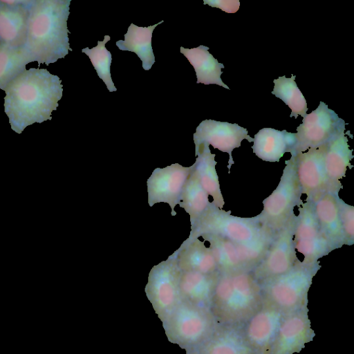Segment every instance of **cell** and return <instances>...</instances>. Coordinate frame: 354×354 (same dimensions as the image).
I'll return each instance as SVG.
<instances>
[{
    "instance_id": "cell-21",
    "label": "cell",
    "mask_w": 354,
    "mask_h": 354,
    "mask_svg": "<svg viewBox=\"0 0 354 354\" xmlns=\"http://www.w3.org/2000/svg\"><path fill=\"white\" fill-rule=\"evenodd\" d=\"M219 272L205 274L180 271L178 289L180 299L211 310Z\"/></svg>"
},
{
    "instance_id": "cell-6",
    "label": "cell",
    "mask_w": 354,
    "mask_h": 354,
    "mask_svg": "<svg viewBox=\"0 0 354 354\" xmlns=\"http://www.w3.org/2000/svg\"><path fill=\"white\" fill-rule=\"evenodd\" d=\"M277 233L266 229L252 241L235 243L213 235L201 237L209 243L219 273L252 272L263 260Z\"/></svg>"
},
{
    "instance_id": "cell-3",
    "label": "cell",
    "mask_w": 354,
    "mask_h": 354,
    "mask_svg": "<svg viewBox=\"0 0 354 354\" xmlns=\"http://www.w3.org/2000/svg\"><path fill=\"white\" fill-rule=\"evenodd\" d=\"M263 303L261 285L252 272L219 273L211 306L218 324L243 325Z\"/></svg>"
},
{
    "instance_id": "cell-29",
    "label": "cell",
    "mask_w": 354,
    "mask_h": 354,
    "mask_svg": "<svg viewBox=\"0 0 354 354\" xmlns=\"http://www.w3.org/2000/svg\"><path fill=\"white\" fill-rule=\"evenodd\" d=\"M295 77L293 75L290 78L283 75L274 80V86L272 94L288 105L291 109L290 117L297 119L299 115L305 117L308 107L306 100L295 81Z\"/></svg>"
},
{
    "instance_id": "cell-9",
    "label": "cell",
    "mask_w": 354,
    "mask_h": 354,
    "mask_svg": "<svg viewBox=\"0 0 354 354\" xmlns=\"http://www.w3.org/2000/svg\"><path fill=\"white\" fill-rule=\"evenodd\" d=\"M297 128L296 144L291 155L328 144L345 130V121L323 102Z\"/></svg>"
},
{
    "instance_id": "cell-16",
    "label": "cell",
    "mask_w": 354,
    "mask_h": 354,
    "mask_svg": "<svg viewBox=\"0 0 354 354\" xmlns=\"http://www.w3.org/2000/svg\"><path fill=\"white\" fill-rule=\"evenodd\" d=\"M327 145L295 155L298 180L306 201L315 202L330 192L324 165Z\"/></svg>"
},
{
    "instance_id": "cell-28",
    "label": "cell",
    "mask_w": 354,
    "mask_h": 354,
    "mask_svg": "<svg viewBox=\"0 0 354 354\" xmlns=\"http://www.w3.org/2000/svg\"><path fill=\"white\" fill-rule=\"evenodd\" d=\"M209 203V195L201 185L194 165L184 185L178 205L189 214L192 225Z\"/></svg>"
},
{
    "instance_id": "cell-32",
    "label": "cell",
    "mask_w": 354,
    "mask_h": 354,
    "mask_svg": "<svg viewBox=\"0 0 354 354\" xmlns=\"http://www.w3.org/2000/svg\"><path fill=\"white\" fill-rule=\"evenodd\" d=\"M345 245L354 243V207L346 203L339 195L336 196Z\"/></svg>"
},
{
    "instance_id": "cell-2",
    "label": "cell",
    "mask_w": 354,
    "mask_h": 354,
    "mask_svg": "<svg viewBox=\"0 0 354 354\" xmlns=\"http://www.w3.org/2000/svg\"><path fill=\"white\" fill-rule=\"evenodd\" d=\"M70 3L71 0H31L22 48L30 62L48 65L72 50L67 28Z\"/></svg>"
},
{
    "instance_id": "cell-15",
    "label": "cell",
    "mask_w": 354,
    "mask_h": 354,
    "mask_svg": "<svg viewBox=\"0 0 354 354\" xmlns=\"http://www.w3.org/2000/svg\"><path fill=\"white\" fill-rule=\"evenodd\" d=\"M284 315L263 301L261 307L243 325L245 338L256 354H270Z\"/></svg>"
},
{
    "instance_id": "cell-26",
    "label": "cell",
    "mask_w": 354,
    "mask_h": 354,
    "mask_svg": "<svg viewBox=\"0 0 354 354\" xmlns=\"http://www.w3.org/2000/svg\"><path fill=\"white\" fill-rule=\"evenodd\" d=\"M208 50L209 47L203 45L191 49L180 47V53L195 70L197 84H217L230 89L221 78L223 73L221 68L225 67L224 65L219 63Z\"/></svg>"
},
{
    "instance_id": "cell-33",
    "label": "cell",
    "mask_w": 354,
    "mask_h": 354,
    "mask_svg": "<svg viewBox=\"0 0 354 354\" xmlns=\"http://www.w3.org/2000/svg\"><path fill=\"white\" fill-rule=\"evenodd\" d=\"M203 3L211 7L220 8L227 13H235L240 6L239 0H204Z\"/></svg>"
},
{
    "instance_id": "cell-8",
    "label": "cell",
    "mask_w": 354,
    "mask_h": 354,
    "mask_svg": "<svg viewBox=\"0 0 354 354\" xmlns=\"http://www.w3.org/2000/svg\"><path fill=\"white\" fill-rule=\"evenodd\" d=\"M285 162L277 187L263 201V210L257 215L262 225L274 233L288 223L295 215V207L303 203L295 155Z\"/></svg>"
},
{
    "instance_id": "cell-31",
    "label": "cell",
    "mask_w": 354,
    "mask_h": 354,
    "mask_svg": "<svg viewBox=\"0 0 354 354\" xmlns=\"http://www.w3.org/2000/svg\"><path fill=\"white\" fill-rule=\"evenodd\" d=\"M111 39L110 36L105 35L103 41H98L97 45L91 49L88 47L82 50V53L86 54L98 77L105 83L106 88L110 92L116 91L111 75V64L112 62L111 53L109 51L105 44Z\"/></svg>"
},
{
    "instance_id": "cell-20",
    "label": "cell",
    "mask_w": 354,
    "mask_h": 354,
    "mask_svg": "<svg viewBox=\"0 0 354 354\" xmlns=\"http://www.w3.org/2000/svg\"><path fill=\"white\" fill-rule=\"evenodd\" d=\"M353 158V149L344 132L327 145L324 165L330 193L339 195L343 187L340 180L346 176L347 169L353 167L351 164Z\"/></svg>"
},
{
    "instance_id": "cell-22",
    "label": "cell",
    "mask_w": 354,
    "mask_h": 354,
    "mask_svg": "<svg viewBox=\"0 0 354 354\" xmlns=\"http://www.w3.org/2000/svg\"><path fill=\"white\" fill-rule=\"evenodd\" d=\"M253 153L267 162H279L286 152L292 153L296 144L295 133L286 130L263 128L254 135Z\"/></svg>"
},
{
    "instance_id": "cell-13",
    "label": "cell",
    "mask_w": 354,
    "mask_h": 354,
    "mask_svg": "<svg viewBox=\"0 0 354 354\" xmlns=\"http://www.w3.org/2000/svg\"><path fill=\"white\" fill-rule=\"evenodd\" d=\"M192 169L174 163L164 168H156L147 180L148 204L152 207L156 203H165L171 208V216L180 199L183 188Z\"/></svg>"
},
{
    "instance_id": "cell-14",
    "label": "cell",
    "mask_w": 354,
    "mask_h": 354,
    "mask_svg": "<svg viewBox=\"0 0 354 354\" xmlns=\"http://www.w3.org/2000/svg\"><path fill=\"white\" fill-rule=\"evenodd\" d=\"M248 130L236 123L220 122L214 120H203L196 129L193 135L195 148L202 144L212 145L229 155L227 169L234 164L232 151L241 147V142L245 139L249 142L253 138L248 134Z\"/></svg>"
},
{
    "instance_id": "cell-4",
    "label": "cell",
    "mask_w": 354,
    "mask_h": 354,
    "mask_svg": "<svg viewBox=\"0 0 354 354\" xmlns=\"http://www.w3.org/2000/svg\"><path fill=\"white\" fill-rule=\"evenodd\" d=\"M321 267L319 261L299 260L287 272L260 283L263 301L284 314L307 308L313 279Z\"/></svg>"
},
{
    "instance_id": "cell-34",
    "label": "cell",
    "mask_w": 354,
    "mask_h": 354,
    "mask_svg": "<svg viewBox=\"0 0 354 354\" xmlns=\"http://www.w3.org/2000/svg\"><path fill=\"white\" fill-rule=\"evenodd\" d=\"M1 44V39H0V45Z\"/></svg>"
},
{
    "instance_id": "cell-19",
    "label": "cell",
    "mask_w": 354,
    "mask_h": 354,
    "mask_svg": "<svg viewBox=\"0 0 354 354\" xmlns=\"http://www.w3.org/2000/svg\"><path fill=\"white\" fill-rule=\"evenodd\" d=\"M186 354H256L248 344L243 325L219 324L213 333Z\"/></svg>"
},
{
    "instance_id": "cell-18",
    "label": "cell",
    "mask_w": 354,
    "mask_h": 354,
    "mask_svg": "<svg viewBox=\"0 0 354 354\" xmlns=\"http://www.w3.org/2000/svg\"><path fill=\"white\" fill-rule=\"evenodd\" d=\"M31 1L0 0V39L11 48H22L27 35Z\"/></svg>"
},
{
    "instance_id": "cell-5",
    "label": "cell",
    "mask_w": 354,
    "mask_h": 354,
    "mask_svg": "<svg viewBox=\"0 0 354 354\" xmlns=\"http://www.w3.org/2000/svg\"><path fill=\"white\" fill-rule=\"evenodd\" d=\"M162 322L168 340L185 351L203 342L219 324L210 309L182 299Z\"/></svg>"
},
{
    "instance_id": "cell-7",
    "label": "cell",
    "mask_w": 354,
    "mask_h": 354,
    "mask_svg": "<svg viewBox=\"0 0 354 354\" xmlns=\"http://www.w3.org/2000/svg\"><path fill=\"white\" fill-rule=\"evenodd\" d=\"M266 229L257 216L239 217L231 214L209 202L207 207L191 225L188 238H199L213 235L235 243L252 241ZM269 230V229H268Z\"/></svg>"
},
{
    "instance_id": "cell-27",
    "label": "cell",
    "mask_w": 354,
    "mask_h": 354,
    "mask_svg": "<svg viewBox=\"0 0 354 354\" xmlns=\"http://www.w3.org/2000/svg\"><path fill=\"white\" fill-rule=\"evenodd\" d=\"M164 22L148 27H139L131 24L127 32L124 35V40L116 41V46L121 50H129L135 53L142 62V68L145 71L151 69L155 63V56L151 46L152 33L155 28Z\"/></svg>"
},
{
    "instance_id": "cell-17",
    "label": "cell",
    "mask_w": 354,
    "mask_h": 354,
    "mask_svg": "<svg viewBox=\"0 0 354 354\" xmlns=\"http://www.w3.org/2000/svg\"><path fill=\"white\" fill-rule=\"evenodd\" d=\"M308 313L304 308L284 315L270 354H295L313 340L315 334Z\"/></svg>"
},
{
    "instance_id": "cell-24",
    "label": "cell",
    "mask_w": 354,
    "mask_h": 354,
    "mask_svg": "<svg viewBox=\"0 0 354 354\" xmlns=\"http://www.w3.org/2000/svg\"><path fill=\"white\" fill-rule=\"evenodd\" d=\"M336 196L327 192L313 202L321 232L334 250L345 245Z\"/></svg>"
},
{
    "instance_id": "cell-23",
    "label": "cell",
    "mask_w": 354,
    "mask_h": 354,
    "mask_svg": "<svg viewBox=\"0 0 354 354\" xmlns=\"http://www.w3.org/2000/svg\"><path fill=\"white\" fill-rule=\"evenodd\" d=\"M175 253L178 266L182 271L205 274L219 272L211 249L198 238H187Z\"/></svg>"
},
{
    "instance_id": "cell-10",
    "label": "cell",
    "mask_w": 354,
    "mask_h": 354,
    "mask_svg": "<svg viewBox=\"0 0 354 354\" xmlns=\"http://www.w3.org/2000/svg\"><path fill=\"white\" fill-rule=\"evenodd\" d=\"M180 271L174 252L149 272L145 290L161 321L180 300L178 289Z\"/></svg>"
},
{
    "instance_id": "cell-12",
    "label": "cell",
    "mask_w": 354,
    "mask_h": 354,
    "mask_svg": "<svg viewBox=\"0 0 354 354\" xmlns=\"http://www.w3.org/2000/svg\"><path fill=\"white\" fill-rule=\"evenodd\" d=\"M298 211L293 239L296 251L303 254V261H319L334 249L321 232L314 203L305 200Z\"/></svg>"
},
{
    "instance_id": "cell-30",
    "label": "cell",
    "mask_w": 354,
    "mask_h": 354,
    "mask_svg": "<svg viewBox=\"0 0 354 354\" xmlns=\"http://www.w3.org/2000/svg\"><path fill=\"white\" fill-rule=\"evenodd\" d=\"M30 60L22 48H11L0 45V88L24 73Z\"/></svg>"
},
{
    "instance_id": "cell-25",
    "label": "cell",
    "mask_w": 354,
    "mask_h": 354,
    "mask_svg": "<svg viewBox=\"0 0 354 354\" xmlns=\"http://www.w3.org/2000/svg\"><path fill=\"white\" fill-rule=\"evenodd\" d=\"M195 156L196 158L194 165L201 185L207 194L212 197V203L222 209L225 201L216 170V155L211 153L209 145L202 144L195 148Z\"/></svg>"
},
{
    "instance_id": "cell-11",
    "label": "cell",
    "mask_w": 354,
    "mask_h": 354,
    "mask_svg": "<svg viewBox=\"0 0 354 354\" xmlns=\"http://www.w3.org/2000/svg\"><path fill=\"white\" fill-rule=\"evenodd\" d=\"M296 218L295 215L277 232L265 258L252 270L259 283L287 272L299 261L293 241Z\"/></svg>"
},
{
    "instance_id": "cell-1",
    "label": "cell",
    "mask_w": 354,
    "mask_h": 354,
    "mask_svg": "<svg viewBox=\"0 0 354 354\" xmlns=\"http://www.w3.org/2000/svg\"><path fill=\"white\" fill-rule=\"evenodd\" d=\"M62 80L45 68H30L3 89L4 111L11 129L20 134L29 125L51 120L63 93Z\"/></svg>"
}]
</instances>
